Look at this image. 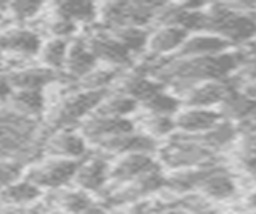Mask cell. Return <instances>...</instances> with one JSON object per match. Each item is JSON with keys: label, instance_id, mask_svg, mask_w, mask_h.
Returning <instances> with one entry per match:
<instances>
[{"label": "cell", "instance_id": "ac0fdd59", "mask_svg": "<svg viewBox=\"0 0 256 214\" xmlns=\"http://www.w3.org/2000/svg\"><path fill=\"white\" fill-rule=\"evenodd\" d=\"M10 103L13 112L23 118L39 116L46 108L44 90H14Z\"/></svg>", "mask_w": 256, "mask_h": 214}, {"label": "cell", "instance_id": "f1b7e54d", "mask_svg": "<svg viewBox=\"0 0 256 214\" xmlns=\"http://www.w3.org/2000/svg\"><path fill=\"white\" fill-rule=\"evenodd\" d=\"M240 76H244L245 84L252 82V80H256V55L246 56L244 64L240 66Z\"/></svg>", "mask_w": 256, "mask_h": 214}, {"label": "cell", "instance_id": "44dd1931", "mask_svg": "<svg viewBox=\"0 0 256 214\" xmlns=\"http://www.w3.org/2000/svg\"><path fill=\"white\" fill-rule=\"evenodd\" d=\"M40 195V188L36 187L32 182L26 180H18L12 184V186L2 188V200L5 203L23 206L34 200H38Z\"/></svg>", "mask_w": 256, "mask_h": 214}, {"label": "cell", "instance_id": "d6986e66", "mask_svg": "<svg viewBox=\"0 0 256 214\" xmlns=\"http://www.w3.org/2000/svg\"><path fill=\"white\" fill-rule=\"evenodd\" d=\"M68 50H70V42L64 39H50L48 42L42 44L39 55H40L44 68H47L54 72L56 70L64 68Z\"/></svg>", "mask_w": 256, "mask_h": 214}, {"label": "cell", "instance_id": "ffe728a7", "mask_svg": "<svg viewBox=\"0 0 256 214\" xmlns=\"http://www.w3.org/2000/svg\"><path fill=\"white\" fill-rule=\"evenodd\" d=\"M138 103L124 94H114V95H105L95 113L110 116V118H129L137 110Z\"/></svg>", "mask_w": 256, "mask_h": 214}, {"label": "cell", "instance_id": "603a6c76", "mask_svg": "<svg viewBox=\"0 0 256 214\" xmlns=\"http://www.w3.org/2000/svg\"><path fill=\"white\" fill-rule=\"evenodd\" d=\"M58 16L70 20L71 23H89L95 20L97 6L89 2H63L56 5Z\"/></svg>", "mask_w": 256, "mask_h": 214}, {"label": "cell", "instance_id": "30bf717a", "mask_svg": "<svg viewBox=\"0 0 256 214\" xmlns=\"http://www.w3.org/2000/svg\"><path fill=\"white\" fill-rule=\"evenodd\" d=\"M47 150L52 153L54 158L78 161V158H82L86 154L87 144L81 132L78 134L68 129H60L47 142Z\"/></svg>", "mask_w": 256, "mask_h": 214}, {"label": "cell", "instance_id": "52a82bcc", "mask_svg": "<svg viewBox=\"0 0 256 214\" xmlns=\"http://www.w3.org/2000/svg\"><path fill=\"white\" fill-rule=\"evenodd\" d=\"M221 121V113L204 108H186L174 118L176 129L184 132L186 136H202L218 126Z\"/></svg>", "mask_w": 256, "mask_h": 214}, {"label": "cell", "instance_id": "7c38bea8", "mask_svg": "<svg viewBox=\"0 0 256 214\" xmlns=\"http://www.w3.org/2000/svg\"><path fill=\"white\" fill-rule=\"evenodd\" d=\"M110 177L108 161L102 156H92L86 160L84 163H79L74 180L82 192H98L104 188Z\"/></svg>", "mask_w": 256, "mask_h": 214}, {"label": "cell", "instance_id": "7402d4cb", "mask_svg": "<svg viewBox=\"0 0 256 214\" xmlns=\"http://www.w3.org/2000/svg\"><path fill=\"white\" fill-rule=\"evenodd\" d=\"M148 114H160V116H172L179 113L180 98L171 92H166L164 88L153 95L152 98L142 103Z\"/></svg>", "mask_w": 256, "mask_h": 214}, {"label": "cell", "instance_id": "836d02e7", "mask_svg": "<svg viewBox=\"0 0 256 214\" xmlns=\"http://www.w3.org/2000/svg\"><path fill=\"white\" fill-rule=\"evenodd\" d=\"M82 214H106L104 210H102V208H98V206H90V208L89 210H87V211H84Z\"/></svg>", "mask_w": 256, "mask_h": 214}, {"label": "cell", "instance_id": "d4e9b609", "mask_svg": "<svg viewBox=\"0 0 256 214\" xmlns=\"http://www.w3.org/2000/svg\"><path fill=\"white\" fill-rule=\"evenodd\" d=\"M176 129V122L172 116H160L148 114L144 120V134L152 138H163L171 136Z\"/></svg>", "mask_w": 256, "mask_h": 214}, {"label": "cell", "instance_id": "4dcf8cb0", "mask_svg": "<svg viewBox=\"0 0 256 214\" xmlns=\"http://www.w3.org/2000/svg\"><path fill=\"white\" fill-rule=\"evenodd\" d=\"M13 92L14 90L10 84V79L8 78H0V103L10 102Z\"/></svg>", "mask_w": 256, "mask_h": 214}, {"label": "cell", "instance_id": "9a60e30c", "mask_svg": "<svg viewBox=\"0 0 256 214\" xmlns=\"http://www.w3.org/2000/svg\"><path fill=\"white\" fill-rule=\"evenodd\" d=\"M221 113L222 120L226 121H246L248 118L252 116V113L256 110V102H253L252 98H248L244 92L234 88L228 94V97L224 98V102L221 103Z\"/></svg>", "mask_w": 256, "mask_h": 214}, {"label": "cell", "instance_id": "5b68a950", "mask_svg": "<svg viewBox=\"0 0 256 214\" xmlns=\"http://www.w3.org/2000/svg\"><path fill=\"white\" fill-rule=\"evenodd\" d=\"M97 62H104L110 68H120L132 60V55L124 48L122 44L108 34H95L86 42Z\"/></svg>", "mask_w": 256, "mask_h": 214}, {"label": "cell", "instance_id": "2e32d148", "mask_svg": "<svg viewBox=\"0 0 256 214\" xmlns=\"http://www.w3.org/2000/svg\"><path fill=\"white\" fill-rule=\"evenodd\" d=\"M40 47V38L34 31H29V29H20V31H13L5 34L4 38H0V48L12 50L14 54L24 56L39 54Z\"/></svg>", "mask_w": 256, "mask_h": 214}, {"label": "cell", "instance_id": "1f68e13d", "mask_svg": "<svg viewBox=\"0 0 256 214\" xmlns=\"http://www.w3.org/2000/svg\"><path fill=\"white\" fill-rule=\"evenodd\" d=\"M242 92L246 95L248 98H252L253 102H256V80H252V82H246L242 88Z\"/></svg>", "mask_w": 256, "mask_h": 214}, {"label": "cell", "instance_id": "4fadbf2b", "mask_svg": "<svg viewBox=\"0 0 256 214\" xmlns=\"http://www.w3.org/2000/svg\"><path fill=\"white\" fill-rule=\"evenodd\" d=\"M97 58L94 56L90 52L89 46L82 40H76L70 44V50H68V56H66V68L68 74L72 79H79L86 78L89 72H92L97 68Z\"/></svg>", "mask_w": 256, "mask_h": 214}, {"label": "cell", "instance_id": "83f0119b", "mask_svg": "<svg viewBox=\"0 0 256 214\" xmlns=\"http://www.w3.org/2000/svg\"><path fill=\"white\" fill-rule=\"evenodd\" d=\"M8 8L16 18L28 20V18H32L34 14H38V12L40 10V5L32 4V2H16V4L8 5Z\"/></svg>", "mask_w": 256, "mask_h": 214}, {"label": "cell", "instance_id": "3957f363", "mask_svg": "<svg viewBox=\"0 0 256 214\" xmlns=\"http://www.w3.org/2000/svg\"><path fill=\"white\" fill-rule=\"evenodd\" d=\"M134 132V122L129 118H110L98 113H92L86 121H82L81 136L86 138V142L104 144L110 138L126 136Z\"/></svg>", "mask_w": 256, "mask_h": 214}, {"label": "cell", "instance_id": "484cf974", "mask_svg": "<svg viewBox=\"0 0 256 214\" xmlns=\"http://www.w3.org/2000/svg\"><path fill=\"white\" fill-rule=\"evenodd\" d=\"M60 204L63 206V210L70 214H82L84 211H87L92 206L89 195L82 190L64 194L60 200Z\"/></svg>", "mask_w": 256, "mask_h": 214}, {"label": "cell", "instance_id": "9c48e42d", "mask_svg": "<svg viewBox=\"0 0 256 214\" xmlns=\"http://www.w3.org/2000/svg\"><path fill=\"white\" fill-rule=\"evenodd\" d=\"M232 44L222 38L208 32H198L190 36L178 52L179 58H200V56H214L229 52Z\"/></svg>", "mask_w": 256, "mask_h": 214}, {"label": "cell", "instance_id": "8992f818", "mask_svg": "<svg viewBox=\"0 0 256 214\" xmlns=\"http://www.w3.org/2000/svg\"><path fill=\"white\" fill-rule=\"evenodd\" d=\"M155 171H158V163L153 154L132 153L120 156L118 163L110 169V177H113L116 182H128L137 180Z\"/></svg>", "mask_w": 256, "mask_h": 214}, {"label": "cell", "instance_id": "d6a6232c", "mask_svg": "<svg viewBox=\"0 0 256 214\" xmlns=\"http://www.w3.org/2000/svg\"><path fill=\"white\" fill-rule=\"evenodd\" d=\"M244 126H246L248 129L246 130H252V132H256V110L252 113V116L248 118L246 121H244Z\"/></svg>", "mask_w": 256, "mask_h": 214}, {"label": "cell", "instance_id": "5bb4252c", "mask_svg": "<svg viewBox=\"0 0 256 214\" xmlns=\"http://www.w3.org/2000/svg\"><path fill=\"white\" fill-rule=\"evenodd\" d=\"M198 188L213 200H228L237 192V186L232 177L219 168H211L200 182Z\"/></svg>", "mask_w": 256, "mask_h": 214}, {"label": "cell", "instance_id": "e575fe53", "mask_svg": "<svg viewBox=\"0 0 256 214\" xmlns=\"http://www.w3.org/2000/svg\"><path fill=\"white\" fill-rule=\"evenodd\" d=\"M248 204H250V208H254L256 210V192H254V194H252L250 196H248Z\"/></svg>", "mask_w": 256, "mask_h": 214}, {"label": "cell", "instance_id": "6da1fadb", "mask_svg": "<svg viewBox=\"0 0 256 214\" xmlns=\"http://www.w3.org/2000/svg\"><path fill=\"white\" fill-rule=\"evenodd\" d=\"M160 160L171 169L210 168L213 152L203 146L195 136H172L164 146L158 148Z\"/></svg>", "mask_w": 256, "mask_h": 214}, {"label": "cell", "instance_id": "7a4b0ae2", "mask_svg": "<svg viewBox=\"0 0 256 214\" xmlns=\"http://www.w3.org/2000/svg\"><path fill=\"white\" fill-rule=\"evenodd\" d=\"M79 163L72 160L54 158L48 160L40 166L32 168L28 174V180L32 182L36 187L58 188L74 180Z\"/></svg>", "mask_w": 256, "mask_h": 214}, {"label": "cell", "instance_id": "4316f807", "mask_svg": "<svg viewBox=\"0 0 256 214\" xmlns=\"http://www.w3.org/2000/svg\"><path fill=\"white\" fill-rule=\"evenodd\" d=\"M21 172H23L21 161H16V160L2 161V163H0V187L5 188L12 186V184L18 182Z\"/></svg>", "mask_w": 256, "mask_h": 214}, {"label": "cell", "instance_id": "f546056e", "mask_svg": "<svg viewBox=\"0 0 256 214\" xmlns=\"http://www.w3.org/2000/svg\"><path fill=\"white\" fill-rule=\"evenodd\" d=\"M240 168L248 179L256 182V156H242L240 158Z\"/></svg>", "mask_w": 256, "mask_h": 214}, {"label": "cell", "instance_id": "ba28073f", "mask_svg": "<svg viewBox=\"0 0 256 214\" xmlns=\"http://www.w3.org/2000/svg\"><path fill=\"white\" fill-rule=\"evenodd\" d=\"M102 150L113 153V154H132V153H142V154H153L158 152V144L155 138L145 136L144 132H130L126 136H120L114 138H110L106 142L100 144Z\"/></svg>", "mask_w": 256, "mask_h": 214}, {"label": "cell", "instance_id": "8fae6325", "mask_svg": "<svg viewBox=\"0 0 256 214\" xmlns=\"http://www.w3.org/2000/svg\"><path fill=\"white\" fill-rule=\"evenodd\" d=\"M188 38V32L179 26L164 24L160 26L153 34H148L147 50L153 56L168 55L172 52H179Z\"/></svg>", "mask_w": 256, "mask_h": 214}, {"label": "cell", "instance_id": "277c9868", "mask_svg": "<svg viewBox=\"0 0 256 214\" xmlns=\"http://www.w3.org/2000/svg\"><path fill=\"white\" fill-rule=\"evenodd\" d=\"M234 88L236 87L232 86V78L226 80H208V82L194 86L182 94V102L187 108L211 110V106L221 105L228 94Z\"/></svg>", "mask_w": 256, "mask_h": 214}, {"label": "cell", "instance_id": "cb8c5ba5", "mask_svg": "<svg viewBox=\"0 0 256 214\" xmlns=\"http://www.w3.org/2000/svg\"><path fill=\"white\" fill-rule=\"evenodd\" d=\"M114 38L118 39L124 48H126L130 55L132 54H140L142 50H147V42H148V32L144 28H136V26H126L116 31Z\"/></svg>", "mask_w": 256, "mask_h": 214}, {"label": "cell", "instance_id": "e0dca14e", "mask_svg": "<svg viewBox=\"0 0 256 214\" xmlns=\"http://www.w3.org/2000/svg\"><path fill=\"white\" fill-rule=\"evenodd\" d=\"M55 72L47 68H24L8 78L13 90H42L54 80Z\"/></svg>", "mask_w": 256, "mask_h": 214}]
</instances>
